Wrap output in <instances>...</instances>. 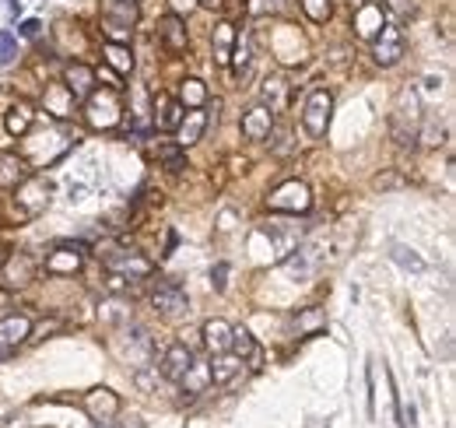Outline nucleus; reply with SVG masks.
<instances>
[{"instance_id": "obj_1", "label": "nucleus", "mask_w": 456, "mask_h": 428, "mask_svg": "<svg viewBox=\"0 0 456 428\" xmlns=\"http://www.w3.org/2000/svg\"><path fill=\"white\" fill-rule=\"evenodd\" d=\"M418 130H421V99L414 88H403L390 112V134L400 148H411L418 141Z\"/></svg>"}, {"instance_id": "obj_2", "label": "nucleus", "mask_w": 456, "mask_h": 428, "mask_svg": "<svg viewBox=\"0 0 456 428\" xmlns=\"http://www.w3.org/2000/svg\"><path fill=\"white\" fill-rule=\"evenodd\" d=\"M102 32L110 43H130L134 25L141 18V0H102Z\"/></svg>"}, {"instance_id": "obj_3", "label": "nucleus", "mask_w": 456, "mask_h": 428, "mask_svg": "<svg viewBox=\"0 0 456 428\" xmlns=\"http://www.w3.org/2000/svg\"><path fill=\"white\" fill-rule=\"evenodd\" d=\"M99 260L106 264L110 274H119L126 281H141V277H151L155 264L148 257H141L137 250H126V246H99Z\"/></svg>"}, {"instance_id": "obj_4", "label": "nucleus", "mask_w": 456, "mask_h": 428, "mask_svg": "<svg viewBox=\"0 0 456 428\" xmlns=\"http://www.w3.org/2000/svg\"><path fill=\"white\" fill-rule=\"evenodd\" d=\"M85 116L95 130H113L116 123L123 119V103H119V92L116 88H95L88 99H85Z\"/></svg>"}, {"instance_id": "obj_5", "label": "nucleus", "mask_w": 456, "mask_h": 428, "mask_svg": "<svg viewBox=\"0 0 456 428\" xmlns=\"http://www.w3.org/2000/svg\"><path fill=\"white\" fill-rule=\"evenodd\" d=\"M113 348H116V355H119L130 369H144V366H151V362H155V344H151L148 330H141V326H130V330L116 341Z\"/></svg>"}, {"instance_id": "obj_6", "label": "nucleus", "mask_w": 456, "mask_h": 428, "mask_svg": "<svg viewBox=\"0 0 456 428\" xmlns=\"http://www.w3.org/2000/svg\"><path fill=\"white\" fill-rule=\"evenodd\" d=\"M267 208L274 214H305L313 208V193H309V186L302 179H288V183L271 190Z\"/></svg>"}, {"instance_id": "obj_7", "label": "nucleus", "mask_w": 456, "mask_h": 428, "mask_svg": "<svg viewBox=\"0 0 456 428\" xmlns=\"http://www.w3.org/2000/svg\"><path fill=\"white\" fill-rule=\"evenodd\" d=\"M50 197H53V183L43 179V176H28V179H21L14 186V204L21 208V214H28V218L46 211L50 208Z\"/></svg>"}, {"instance_id": "obj_8", "label": "nucleus", "mask_w": 456, "mask_h": 428, "mask_svg": "<svg viewBox=\"0 0 456 428\" xmlns=\"http://www.w3.org/2000/svg\"><path fill=\"white\" fill-rule=\"evenodd\" d=\"M330 112H334V95L327 88H313L305 106H302V127L309 137H323L330 127Z\"/></svg>"}, {"instance_id": "obj_9", "label": "nucleus", "mask_w": 456, "mask_h": 428, "mask_svg": "<svg viewBox=\"0 0 456 428\" xmlns=\"http://www.w3.org/2000/svg\"><path fill=\"white\" fill-rule=\"evenodd\" d=\"M407 54V39H403V32H400L397 21H383V29L376 32V39H372V60L379 63V67H394L400 63Z\"/></svg>"}, {"instance_id": "obj_10", "label": "nucleus", "mask_w": 456, "mask_h": 428, "mask_svg": "<svg viewBox=\"0 0 456 428\" xmlns=\"http://www.w3.org/2000/svg\"><path fill=\"white\" fill-rule=\"evenodd\" d=\"M151 306L162 317H183L190 309V299H186V292L175 281H162V284L151 288Z\"/></svg>"}, {"instance_id": "obj_11", "label": "nucleus", "mask_w": 456, "mask_h": 428, "mask_svg": "<svg viewBox=\"0 0 456 428\" xmlns=\"http://www.w3.org/2000/svg\"><path fill=\"white\" fill-rule=\"evenodd\" d=\"M85 411L95 425H113V418L119 415V397L110 386H95L92 393H85Z\"/></svg>"}, {"instance_id": "obj_12", "label": "nucleus", "mask_w": 456, "mask_h": 428, "mask_svg": "<svg viewBox=\"0 0 456 428\" xmlns=\"http://www.w3.org/2000/svg\"><path fill=\"white\" fill-rule=\"evenodd\" d=\"M159 43H162V50L172 56L186 54V50H190V29H186V18L166 14V18L159 21Z\"/></svg>"}, {"instance_id": "obj_13", "label": "nucleus", "mask_w": 456, "mask_h": 428, "mask_svg": "<svg viewBox=\"0 0 456 428\" xmlns=\"http://www.w3.org/2000/svg\"><path fill=\"white\" fill-rule=\"evenodd\" d=\"M0 274H4V288H25L36 281V260L28 253H14V257H4L0 264Z\"/></svg>"}, {"instance_id": "obj_14", "label": "nucleus", "mask_w": 456, "mask_h": 428, "mask_svg": "<svg viewBox=\"0 0 456 428\" xmlns=\"http://www.w3.org/2000/svg\"><path fill=\"white\" fill-rule=\"evenodd\" d=\"M208 123H211V116H208L204 109H186V112H183V119H179V127H175V144H179L183 152H186V148H193L197 141H204Z\"/></svg>"}, {"instance_id": "obj_15", "label": "nucleus", "mask_w": 456, "mask_h": 428, "mask_svg": "<svg viewBox=\"0 0 456 428\" xmlns=\"http://www.w3.org/2000/svg\"><path fill=\"white\" fill-rule=\"evenodd\" d=\"M81 264H85V246L81 243H57L53 253L46 257L50 274H77Z\"/></svg>"}, {"instance_id": "obj_16", "label": "nucleus", "mask_w": 456, "mask_h": 428, "mask_svg": "<svg viewBox=\"0 0 456 428\" xmlns=\"http://www.w3.org/2000/svg\"><path fill=\"white\" fill-rule=\"evenodd\" d=\"M190 366H193V348H186L183 341H175V344L166 348V355L159 362V373H162V379H169V383H179Z\"/></svg>"}, {"instance_id": "obj_17", "label": "nucleus", "mask_w": 456, "mask_h": 428, "mask_svg": "<svg viewBox=\"0 0 456 428\" xmlns=\"http://www.w3.org/2000/svg\"><path fill=\"white\" fill-rule=\"evenodd\" d=\"M95 81H99V74H95L88 63H67V67H63V85H67V92H70L77 103L95 92Z\"/></svg>"}, {"instance_id": "obj_18", "label": "nucleus", "mask_w": 456, "mask_h": 428, "mask_svg": "<svg viewBox=\"0 0 456 428\" xmlns=\"http://www.w3.org/2000/svg\"><path fill=\"white\" fill-rule=\"evenodd\" d=\"M383 21H387V11H383V4L379 0H369V4H362V7H354V32L362 36V39H376V32L383 29Z\"/></svg>"}, {"instance_id": "obj_19", "label": "nucleus", "mask_w": 456, "mask_h": 428, "mask_svg": "<svg viewBox=\"0 0 456 428\" xmlns=\"http://www.w3.org/2000/svg\"><path fill=\"white\" fill-rule=\"evenodd\" d=\"M228 351L239 355L242 366H249V369H260V362H264L260 344H256V337H253L246 326H232V344H228Z\"/></svg>"}, {"instance_id": "obj_20", "label": "nucleus", "mask_w": 456, "mask_h": 428, "mask_svg": "<svg viewBox=\"0 0 456 428\" xmlns=\"http://www.w3.org/2000/svg\"><path fill=\"white\" fill-rule=\"evenodd\" d=\"M271 127H274V112L267 106H253L242 112V137L246 141H267Z\"/></svg>"}, {"instance_id": "obj_21", "label": "nucleus", "mask_w": 456, "mask_h": 428, "mask_svg": "<svg viewBox=\"0 0 456 428\" xmlns=\"http://www.w3.org/2000/svg\"><path fill=\"white\" fill-rule=\"evenodd\" d=\"M28 333H32V320H28L25 313H11V317L0 320V348L14 351L18 344L28 341Z\"/></svg>"}, {"instance_id": "obj_22", "label": "nucleus", "mask_w": 456, "mask_h": 428, "mask_svg": "<svg viewBox=\"0 0 456 428\" xmlns=\"http://www.w3.org/2000/svg\"><path fill=\"white\" fill-rule=\"evenodd\" d=\"M28 176H32V169L18 152H0V190H14Z\"/></svg>"}, {"instance_id": "obj_23", "label": "nucleus", "mask_w": 456, "mask_h": 428, "mask_svg": "<svg viewBox=\"0 0 456 428\" xmlns=\"http://www.w3.org/2000/svg\"><path fill=\"white\" fill-rule=\"evenodd\" d=\"M183 112H186V109H183L179 99H172L169 92H162V88L155 92V127H159V130H175L179 119H183Z\"/></svg>"}, {"instance_id": "obj_24", "label": "nucleus", "mask_w": 456, "mask_h": 428, "mask_svg": "<svg viewBox=\"0 0 456 428\" xmlns=\"http://www.w3.org/2000/svg\"><path fill=\"white\" fill-rule=\"evenodd\" d=\"M43 106L46 112H53L57 119H70L74 116V106H77V99L67 92V85L60 81V85H46V92H43Z\"/></svg>"}, {"instance_id": "obj_25", "label": "nucleus", "mask_w": 456, "mask_h": 428, "mask_svg": "<svg viewBox=\"0 0 456 428\" xmlns=\"http://www.w3.org/2000/svg\"><path fill=\"white\" fill-rule=\"evenodd\" d=\"M32 123H36V109L28 106V103H11L7 112H4V130L11 137H25L32 130Z\"/></svg>"}, {"instance_id": "obj_26", "label": "nucleus", "mask_w": 456, "mask_h": 428, "mask_svg": "<svg viewBox=\"0 0 456 428\" xmlns=\"http://www.w3.org/2000/svg\"><path fill=\"white\" fill-rule=\"evenodd\" d=\"M235 39H239V32H235V25H232V21H218V25H215V32H211V46H215V63H222V67H228V63H232V50H235Z\"/></svg>"}, {"instance_id": "obj_27", "label": "nucleus", "mask_w": 456, "mask_h": 428, "mask_svg": "<svg viewBox=\"0 0 456 428\" xmlns=\"http://www.w3.org/2000/svg\"><path fill=\"white\" fill-rule=\"evenodd\" d=\"M320 260H323L320 243H305L302 250H295V257H288V260H285V270H288V274L305 277V274H313V270L320 268Z\"/></svg>"}, {"instance_id": "obj_28", "label": "nucleus", "mask_w": 456, "mask_h": 428, "mask_svg": "<svg viewBox=\"0 0 456 428\" xmlns=\"http://www.w3.org/2000/svg\"><path fill=\"white\" fill-rule=\"evenodd\" d=\"M200 337H204V348H208L211 355H222V351H228V344H232V323L208 320L200 326Z\"/></svg>"}, {"instance_id": "obj_29", "label": "nucleus", "mask_w": 456, "mask_h": 428, "mask_svg": "<svg viewBox=\"0 0 456 428\" xmlns=\"http://www.w3.org/2000/svg\"><path fill=\"white\" fill-rule=\"evenodd\" d=\"M239 373H242V358H239V355H232V351L215 355V358H211V366H208V375H211V383H215V386H225V383H232Z\"/></svg>"}, {"instance_id": "obj_30", "label": "nucleus", "mask_w": 456, "mask_h": 428, "mask_svg": "<svg viewBox=\"0 0 456 428\" xmlns=\"http://www.w3.org/2000/svg\"><path fill=\"white\" fill-rule=\"evenodd\" d=\"M102 60H106V67H110L113 74H119V78L134 70V54H130L126 43H106V46H102Z\"/></svg>"}, {"instance_id": "obj_31", "label": "nucleus", "mask_w": 456, "mask_h": 428, "mask_svg": "<svg viewBox=\"0 0 456 428\" xmlns=\"http://www.w3.org/2000/svg\"><path fill=\"white\" fill-rule=\"evenodd\" d=\"M295 330H298L302 337H313V333L327 330V313H323V309H316V306L298 309V313H295Z\"/></svg>"}, {"instance_id": "obj_32", "label": "nucleus", "mask_w": 456, "mask_h": 428, "mask_svg": "<svg viewBox=\"0 0 456 428\" xmlns=\"http://www.w3.org/2000/svg\"><path fill=\"white\" fill-rule=\"evenodd\" d=\"M179 103H183V109H204V103H208V85L200 78H186L179 85Z\"/></svg>"}, {"instance_id": "obj_33", "label": "nucleus", "mask_w": 456, "mask_h": 428, "mask_svg": "<svg viewBox=\"0 0 456 428\" xmlns=\"http://www.w3.org/2000/svg\"><path fill=\"white\" fill-rule=\"evenodd\" d=\"M285 103H288V85L281 78H267V81H264V103H260V106H267L278 116V112L285 109Z\"/></svg>"}, {"instance_id": "obj_34", "label": "nucleus", "mask_w": 456, "mask_h": 428, "mask_svg": "<svg viewBox=\"0 0 456 428\" xmlns=\"http://www.w3.org/2000/svg\"><path fill=\"white\" fill-rule=\"evenodd\" d=\"M208 383H211V375H208V366H204V362H197V358H193V366L186 369V375L179 379L183 393H200Z\"/></svg>"}, {"instance_id": "obj_35", "label": "nucleus", "mask_w": 456, "mask_h": 428, "mask_svg": "<svg viewBox=\"0 0 456 428\" xmlns=\"http://www.w3.org/2000/svg\"><path fill=\"white\" fill-rule=\"evenodd\" d=\"M159 159H162V165L169 169L172 176H179V172L186 169V152H183L175 141H166V144H159Z\"/></svg>"}, {"instance_id": "obj_36", "label": "nucleus", "mask_w": 456, "mask_h": 428, "mask_svg": "<svg viewBox=\"0 0 456 428\" xmlns=\"http://www.w3.org/2000/svg\"><path fill=\"white\" fill-rule=\"evenodd\" d=\"M298 4H302L305 18H309V21H316V25L330 21V14H334V0H298Z\"/></svg>"}, {"instance_id": "obj_37", "label": "nucleus", "mask_w": 456, "mask_h": 428, "mask_svg": "<svg viewBox=\"0 0 456 428\" xmlns=\"http://www.w3.org/2000/svg\"><path fill=\"white\" fill-rule=\"evenodd\" d=\"M99 317L106 323H113V326H126V323H130V309H126L119 299H110V302L99 309Z\"/></svg>"}, {"instance_id": "obj_38", "label": "nucleus", "mask_w": 456, "mask_h": 428, "mask_svg": "<svg viewBox=\"0 0 456 428\" xmlns=\"http://www.w3.org/2000/svg\"><path fill=\"white\" fill-rule=\"evenodd\" d=\"M134 383H137V390H144V393H155V390H159V383H162V373H159V366H144V369H134Z\"/></svg>"}, {"instance_id": "obj_39", "label": "nucleus", "mask_w": 456, "mask_h": 428, "mask_svg": "<svg viewBox=\"0 0 456 428\" xmlns=\"http://www.w3.org/2000/svg\"><path fill=\"white\" fill-rule=\"evenodd\" d=\"M267 137H271V152H274V155H288V152H291V130H288V127H278V123H274Z\"/></svg>"}, {"instance_id": "obj_40", "label": "nucleus", "mask_w": 456, "mask_h": 428, "mask_svg": "<svg viewBox=\"0 0 456 428\" xmlns=\"http://www.w3.org/2000/svg\"><path fill=\"white\" fill-rule=\"evenodd\" d=\"M394 260H397L400 268H407V270H425V260L421 257H414L407 246H394V253H390Z\"/></svg>"}, {"instance_id": "obj_41", "label": "nucleus", "mask_w": 456, "mask_h": 428, "mask_svg": "<svg viewBox=\"0 0 456 428\" xmlns=\"http://www.w3.org/2000/svg\"><path fill=\"white\" fill-rule=\"evenodd\" d=\"M18 56V36L14 32H0V63H11Z\"/></svg>"}, {"instance_id": "obj_42", "label": "nucleus", "mask_w": 456, "mask_h": 428, "mask_svg": "<svg viewBox=\"0 0 456 428\" xmlns=\"http://www.w3.org/2000/svg\"><path fill=\"white\" fill-rule=\"evenodd\" d=\"M403 183H407V179H403L400 172H383V176H376V179H372V186H376V190H400Z\"/></svg>"}, {"instance_id": "obj_43", "label": "nucleus", "mask_w": 456, "mask_h": 428, "mask_svg": "<svg viewBox=\"0 0 456 428\" xmlns=\"http://www.w3.org/2000/svg\"><path fill=\"white\" fill-rule=\"evenodd\" d=\"M169 14H179V18H186V14H193L197 7H200V0H169Z\"/></svg>"}, {"instance_id": "obj_44", "label": "nucleus", "mask_w": 456, "mask_h": 428, "mask_svg": "<svg viewBox=\"0 0 456 428\" xmlns=\"http://www.w3.org/2000/svg\"><path fill=\"white\" fill-rule=\"evenodd\" d=\"M43 32V21L39 18H25L21 25H18V36H25V39H36Z\"/></svg>"}, {"instance_id": "obj_45", "label": "nucleus", "mask_w": 456, "mask_h": 428, "mask_svg": "<svg viewBox=\"0 0 456 428\" xmlns=\"http://www.w3.org/2000/svg\"><path fill=\"white\" fill-rule=\"evenodd\" d=\"M418 137H421L428 148H436V144H443V127H439V123H428L425 134H418Z\"/></svg>"}, {"instance_id": "obj_46", "label": "nucleus", "mask_w": 456, "mask_h": 428, "mask_svg": "<svg viewBox=\"0 0 456 428\" xmlns=\"http://www.w3.org/2000/svg\"><path fill=\"white\" fill-rule=\"evenodd\" d=\"M228 277V264H218V270H215V292H225V281Z\"/></svg>"}, {"instance_id": "obj_47", "label": "nucleus", "mask_w": 456, "mask_h": 428, "mask_svg": "<svg viewBox=\"0 0 456 428\" xmlns=\"http://www.w3.org/2000/svg\"><path fill=\"white\" fill-rule=\"evenodd\" d=\"M119 428H144V422H141V418H126Z\"/></svg>"}, {"instance_id": "obj_48", "label": "nucleus", "mask_w": 456, "mask_h": 428, "mask_svg": "<svg viewBox=\"0 0 456 428\" xmlns=\"http://www.w3.org/2000/svg\"><path fill=\"white\" fill-rule=\"evenodd\" d=\"M7 299H11V292H7V288H0V306H4Z\"/></svg>"}, {"instance_id": "obj_49", "label": "nucleus", "mask_w": 456, "mask_h": 428, "mask_svg": "<svg viewBox=\"0 0 456 428\" xmlns=\"http://www.w3.org/2000/svg\"><path fill=\"white\" fill-rule=\"evenodd\" d=\"M347 4H351V7H362V4H369V0H347Z\"/></svg>"}, {"instance_id": "obj_50", "label": "nucleus", "mask_w": 456, "mask_h": 428, "mask_svg": "<svg viewBox=\"0 0 456 428\" xmlns=\"http://www.w3.org/2000/svg\"><path fill=\"white\" fill-rule=\"evenodd\" d=\"M7 355H11V351H7V348H0V358H7Z\"/></svg>"}, {"instance_id": "obj_51", "label": "nucleus", "mask_w": 456, "mask_h": 428, "mask_svg": "<svg viewBox=\"0 0 456 428\" xmlns=\"http://www.w3.org/2000/svg\"><path fill=\"white\" fill-rule=\"evenodd\" d=\"M4 257H7V253H4V250H0V264H4Z\"/></svg>"}]
</instances>
